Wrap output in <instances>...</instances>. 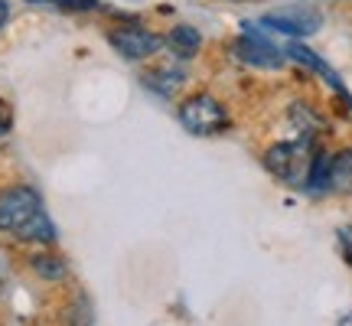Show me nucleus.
I'll use <instances>...</instances> for the list:
<instances>
[{"label": "nucleus", "mask_w": 352, "mask_h": 326, "mask_svg": "<svg viewBox=\"0 0 352 326\" xmlns=\"http://www.w3.org/2000/svg\"><path fill=\"white\" fill-rule=\"evenodd\" d=\"M314 138H294V140H277L264 151L261 163L271 176H277L284 186L307 189V173L314 163Z\"/></svg>", "instance_id": "f257e3e1"}, {"label": "nucleus", "mask_w": 352, "mask_h": 326, "mask_svg": "<svg viewBox=\"0 0 352 326\" xmlns=\"http://www.w3.org/2000/svg\"><path fill=\"white\" fill-rule=\"evenodd\" d=\"M176 118H179V124L186 127L192 138H215V134H222L232 124L226 105L219 98H212L209 91H196L186 101H179Z\"/></svg>", "instance_id": "f03ea898"}, {"label": "nucleus", "mask_w": 352, "mask_h": 326, "mask_svg": "<svg viewBox=\"0 0 352 326\" xmlns=\"http://www.w3.org/2000/svg\"><path fill=\"white\" fill-rule=\"evenodd\" d=\"M39 213H43V199H39V193L33 186L0 189V232L16 239Z\"/></svg>", "instance_id": "7ed1b4c3"}, {"label": "nucleus", "mask_w": 352, "mask_h": 326, "mask_svg": "<svg viewBox=\"0 0 352 326\" xmlns=\"http://www.w3.org/2000/svg\"><path fill=\"white\" fill-rule=\"evenodd\" d=\"M108 43L124 56L127 63H140V59L153 56L164 46V39L157 33H151V30H144V26H114L108 33Z\"/></svg>", "instance_id": "20e7f679"}, {"label": "nucleus", "mask_w": 352, "mask_h": 326, "mask_svg": "<svg viewBox=\"0 0 352 326\" xmlns=\"http://www.w3.org/2000/svg\"><path fill=\"white\" fill-rule=\"evenodd\" d=\"M232 56L239 63L252 65V69H280L284 65V52L277 50L271 39L258 36V33H245L232 43Z\"/></svg>", "instance_id": "39448f33"}, {"label": "nucleus", "mask_w": 352, "mask_h": 326, "mask_svg": "<svg viewBox=\"0 0 352 326\" xmlns=\"http://www.w3.org/2000/svg\"><path fill=\"white\" fill-rule=\"evenodd\" d=\"M320 13L307 10V7H287V10H277V13H267L261 17V26L274 30V33H284V36H310L320 30Z\"/></svg>", "instance_id": "423d86ee"}, {"label": "nucleus", "mask_w": 352, "mask_h": 326, "mask_svg": "<svg viewBox=\"0 0 352 326\" xmlns=\"http://www.w3.org/2000/svg\"><path fill=\"white\" fill-rule=\"evenodd\" d=\"M183 78H186V72H183V65H153V69H147L144 72V85L151 88L153 95H160V98H170L176 88L183 85Z\"/></svg>", "instance_id": "0eeeda50"}, {"label": "nucleus", "mask_w": 352, "mask_h": 326, "mask_svg": "<svg viewBox=\"0 0 352 326\" xmlns=\"http://www.w3.org/2000/svg\"><path fill=\"white\" fill-rule=\"evenodd\" d=\"M329 193H352V147L329 153Z\"/></svg>", "instance_id": "6e6552de"}, {"label": "nucleus", "mask_w": 352, "mask_h": 326, "mask_svg": "<svg viewBox=\"0 0 352 326\" xmlns=\"http://www.w3.org/2000/svg\"><path fill=\"white\" fill-rule=\"evenodd\" d=\"M166 46L173 50V56L179 59H192L196 52L202 50V33L199 30H192V26H173L170 33H166Z\"/></svg>", "instance_id": "1a4fd4ad"}, {"label": "nucleus", "mask_w": 352, "mask_h": 326, "mask_svg": "<svg viewBox=\"0 0 352 326\" xmlns=\"http://www.w3.org/2000/svg\"><path fill=\"white\" fill-rule=\"evenodd\" d=\"M307 193H314V196L329 193V153H323V151L314 153L310 173H307Z\"/></svg>", "instance_id": "9d476101"}, {"label": "nucleus", "mask_w": 352, "mask_h": 326, "mask_svg": "<svg viewBox=\"0 0 352 326\" xmlns=\"http://www.w3.org/2000/svg\"><path fill=\"white\" fill-rule=\"evenodd\" d=\"M290 121H294V127L300 131V138H316L320 131H323V121H320V114L314 111V108H307V105H290Z\"/></svg>", "instance_id": "9b49d317"}, {"label": "nucleus", "mask_w": 352, "mask_h": 326, "mask_svg": "<svg viewBox=\"0 0 352 326\" xmlns=\"http://www.w3.org/2000/svg\"><path fill=\"white\" fill-rule=\"evenodd\" d=\"M16 239H20V241H36V245H52V241H56V226L50 222L46 209H43V213H39L36 219L23 228V232L16 235Z\"/></svg>", "instance_id": "f8f14e48"}, {"label": "nucleus", "mask_w": 352, "mask_h": 326, "mask_svg": "<svg viewBox=\"0 0 352 326\" xmlns=\"http://www.w3.org/2000/svg\"><path fill=\"white\" fill-rule=\"evenodd\" d=\"M30 268L36 271L43 281H63L65 274H69V264L59 258V254H52V251H46V254H36L33 261H30Z\"/></svg>", "instance_id": "ddd939ff"}, {"label": "nucleus", "mask_w": 352, "mask_h": 326, "mask_svg": "<svg viewBox=\"0 0 352 326\" xmlns=\"http://www.w3.org/2000/svg\"><path fill=\"white\" fill-rule=\"evenodd\" d=\"M59 7H65V10H95L98 0H59Z\"/></svg>", "instance_id": "4468645a"}, {"label": "nucleus", "mask_w": 352, "mask_h": 326, "mask_svg": "<svg viewBox=\"0 0 352 326\" xmlns=\"http://www.w3.org/2000/svg\"><path fill=\"white\" fill-rule=\"evenodd\" d=\"M7 131H10V108H3V105H0V138H3Z\"/></svg>", "instance_id": "2eb2a0df"}, {"label": "nucleus", "mask_w": 352, "mask_h": 326, "mask_svg": "<svg viewBox=\"0 0 352 326\" xmlns=\"http://www.w3.org/2000/svg\"><path fill=\"white\" fill-rule=\"evenodd\" d=\"M7 17H10V7H7V0H0V26L7 23Z\"/></svg>", "instance_id": "dca6fc26"}, {"label": "nucleus", "mask_w": 352, "mask_h": 326, "mask_svg": "<svg viewBox=\"0 0 352 326\" xmlns=\"http://www.w3.org/2000/svg\"><path fill=\"white\" fill-rule=\"evenodd\" d=\"M26 3H33V7H43V3H59V0H26Z\"/></svg>", "instance_id": "f3484780"}, {"label": "nucleus", "mask_w": 352, "mask_h": 326, "mask_svg": "<svg viewBox=\"0 0 352 326\" xmlns=\"http://www.w3.org/2000/svg\"><path fill=\"white\" fill-rule=\"evenodd\" d=\"M340 326H352V314H346V316H342V320H340Z\"/></svg>", "instance_id": "a211bd4d"}, {"label": "nucleus", "mask_w": 352, "mask_h": 326, "mask_svg": "<svg viewBox=\"0 0 352 326\" xmlns=\"http://www.w3.org/2000/svg\"><path fill=\"white\" fill-rule=\"evenodd\" d=\"M232 3H245V0H232Z\"/></svg>", "instance_id": "6ab92c4d"}]
</instances>
